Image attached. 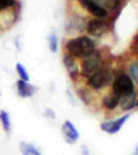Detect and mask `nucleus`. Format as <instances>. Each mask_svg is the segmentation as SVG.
<instances>
[{
  "instance_id": "f257e3e1",
  "label": "nucleus",
  "mask_w": 138,
  "mask_h": 155,
  "mask_svg": "<svg viewBox=\"0 0 138 155\" xmlns=\"http://www.w3.org/2000/svg\"><path fill=\"white\" fill-rule=\"evenodd\" d=\"M68 54L76 58H84L95 51V44L90 37H77L72 38L66 43Z\"/></svg>"
},
{
  "instance_id": "f03ea898",
  "label": "nucleus",
  "mask_w": 138,
  "mask_h": 155,
  "mask_svg": "<svg viewBox=\"0 0 138 155\" xmlns=\"http://www.w3.org/2000/svg\"><path fill=\"white\" fill-rule=\"evenodd\" d=\"M113 92L119 97L126 96V95L134 94V84L133 80L127 74H120L113 82Z\"/></svg>"
},
{
  "instance_id": "7ed1b4c3",
  "label": "nucleus",
  "mask_w": 138,
  "mask_h": 155,
  "mask_svg": "<svg viewBox=\"0 0 138 155\" xmlns=\"http://www.w3.org/2000/svg\"><path fill=\"white\" fill-rule=\"evenodd\" d=\"M100 62H101V56L97 51L91 52L90 55L83 58V63H82V73L84 76H91L93 73L98 70L100 68Z\"/></svg>"
},
{
  "instance_id": "20e7f679",
  "label": "nucleus",
  "mask_w": 138,
  "mask_h": 155,
  "mask_svg": "<svg viewBox=\"0 0 138 155\" xmlns=\"http://www.w3.org/2000/svg\"><path fill=\"white\" fill-rule=\"evenodd\" d=\"M109 81V74L105 70H97L95 73H93L91 76H88V87L94 88V89H101L102 87H105Z\"/></svg>"
},
{
  "instance_id": "39448f33",
  "label": "nucleus",
  "mask_w": 138,
  "mask_h": 155,
  "mask_svg": "<svg viewBox=\"0 0 138 155\" xmlns=\"http://www.w3.org/2000/svg\"><path fill=\"white\" fill-rule=\"evenodd\" d=\"M129 118H130V114H127V115H123V117L118 118V120L109 121V122H102L101 124V129H102L104 132H106V133H109V135H113V133L120 130L123 124L126 122Z\"/></svg>"
},
{
  "instance_id": "423d86ee",
  "label": "nucleus",
  "mask_w": 138,
  "mask_h": 155,
  "mask_svg": "<svg viewBox=\"0 0 138 155\" xmlns=\"http://www.w3.org/2000/svg\"><path fill=\"white\" fill-rule=\"evenodd\" d=\"M106 29H108V24H106L105 21L101 19V18L91 19L87 24V32L91 36H97V37L98 36H102Z\"/></svg>"
},
{
  "instance_id": "0eeeda50",
  "label": "nucleus",
  "mask_w": 138,
  "mask_h": 155,
  "mask_svg": "<svg viewBox=\"0 0 138 155\" xmlns=\"http://www.w3.org/2000/svg\"><path fill=\"white\" fill-rule=\"evenodd\" d=\"M62 133H64V137L66 140V143L72 144L79 139V132L75 128V125L71 121H65L64 125H62Z\"/></svg>"
},
{
  "instance_id": "6e6552de",
  "label": "nucleus",
  "mask_w": 138,
  "mask_h": 155,
  "mask_svg": "<svg viewBox=\"0 0 138 155\" xmlns=\"http://www.w3.org/2000/svg\"><path fill=\"white\" fill-rule=\"evenodd\" d=\"M79 3H80V6L84 7L90 14H93L97 18H105L106 15H108L106 10L101 8L100 6H97V4H95L94 2H91V0H79Z\"/></svg>"
},
{
  "instance_id": "1a4fd4ad",
  "label": "nucleus",
  "mask_w": 138,
  "mask_h": 155,
  "mask_svg": "<svg viewBox=\"0 0 138 155\" xmlns=\"http://www.w3.org/2000/svg\"><path fill=\"white\" fill-rule=\"evenodd\" d=\"M17 89H18V95L22 97L33 96V95L36 94V91H37V88H36L35 85H30V84H28L27 81H22V80H19V81L17 82Z\"/></svg>"
},
{
  "instance_id": "9d476101",
  "label": "nucleus",
  "mask_w": 138,
  "mask_h": 155,
  "mask_svg": "<svg viewBox=\"0 0 138 155\" xmlns=\"http://www.w3.org/2000/svg\"><path fill=\"white\" fill-rule=\"evenodd\" d=\"M119 103H120V107L123 111H129L131 110L133 107L137 106V96L135 94H130V95H126V96H122L119 99Z\"/></svg>"
},
{
  "instance_id": "9b49d317",
  "label": "nucleus",
  "mask_w": 138,
  "mask_h": 155,
  "mask_svg": "<svg viewBox=\"0 0 138 155\" xmlns=\"http://www.w3.org/2000/svg\"><path fill=\"white\" fill-rule=\"evenodd\" d=\"M64 63H65V66H66L68 71H69L71 74H76L77 73V64H76V62H75V59H73V56L72 55L66 54V55L64 56Z\"/></svg>"
},
{
  "instance_id": "f8f14e48",
  "label": "nucleus",
  "mask_w": 138,
  "mask_h": 155,
  "mask_svg": "<svg viewBox=\"0 0 138 155\" xmlns=\"http://www.w3.org/2000/svg\"><path fill=\"white\" fill-rule=\"evenodd\" d=\"M19 150H21V152H22V155H41L40 151H39L35 146H32V144H29V143H21Z\"/></svg>"
},
{
  "instance_id": "ddd939ff",
  "label": "nucleus",
  "mask_w": 138,
  "mask_h": 155,
  "mask_svg": "<svg viewBox=\"0 0 138 155\" xmlns=\"http://www.w3.org/2000/svg\"><path fill=\"white\" fill-rule=\"evenodd\" d=\"M119 99H120V97H119L118 95H109V96L104 97L102 104H104V107L108 108V110H113V108L119 104Z\"/></svg>"
},
{
  "instance_id": "4468645a",
  "label": "nucleus",
  "mask_w": 138,
  "mask_h": 155,
  "mask_svg": "<svg viewBox=\"0 0 138 155\" xmlns=\"http://www.w3.org/2000/svg\"><path fill=\"white\" fill-rule=\"evenodd\" d=\"M91 2H94L97 6H100L101 8L104 10H115L116 6H118V0H91Z\"/></svg>"
},
{
  "instance_id": "2eb2a0df",
  "label": "nucleus",
  "mask_w": 138,
  "mask_h": 155,
  "mask_svg": "<svg viewBox=\"0 0 138 155\" xmlns=\"http://www.w3.org/2000/svg\"><path fill=\"white\" fill-rule=\"evenodd\" d=\"M0 121H2V124H3V128L6 129L7 132L11 130V124H10V117H9V114H7L6 111H2V113H0Z\"/></svg>"
},
{
  "instance_id": "dca6fc26",
  "label": "nucleus",
  "mask_w": 138,
  "mask_h": 155,
  "mask_svg": "<svg viewBox=\"0 0 138 155\" xmlns=\"http://www.w3.org/2000/svg\"><path fill=\"white\" fill-rule=\"evenodd\" d=\"M15 69H17V73L18 76H19V78L22 80V81H29V74L27 73V70H25V68L22 66L21 63H17V66H15Z\"/></svg>"
},
{
  "instance_id": "f3484780",
  "label": "nucleus",
  "mask_w": 138,
  "mask_h": 155,
  "mask_svg": "<svg viewBox=\"0 0 138 155\" xmlns=\"http://www.w3.org/2000/svg\"><path fill=\"white\" fill-rule=\"evenodd\" d=\"M48 44H50L51 52H57V51H58V40H57V35L51 33L50 37H48Z\"/></svg>"
},
{
  "instance_id": "a211bd4d",
  "label": "nucleus",
  "mask_w": 138,
  "mask_h": 155,
  "mask_svg": "<svg viewBox=\"0 0 138 155\" xmlns=\"http://www.w3.org/2000/svg\"><path fill=\"white\" fill-rule=\"evenodd\" d=\"M129 71H130V78H134L135 81L138 82V61L137 62H133L131 64H130V68H129Z\"/></svg>"
},
{
  "instance_id": "6ab92c4d",
  "label": "nucleus",
  "mask_w": 138,
  "mask_h": 155,
  "mask_svg": "<svg viewBox=\"0 0 138 155\" xmlns=\"http://www.w3.org/2000/svg\"><path fill=\"white\" fill-rule=\"evenodd\" d=\"M15 4V0H0V10L9 8Z\"/></svg>"
},
{
  "instance_id": "aec40b11",
  "label": "nucleus",
  "mask_w": 138,
  "mask_h": 155,
  "mask_svg": "<svg viewBox=\"0 0 138 155\" xmlns=\"http://www.w3.org/2000/svg\"><path fill=\"white\" fill-rule=\"evenodd\" d=\"M135 154H137V155H138V146H137V147H135Z\"/></svg>"
},
{
  "instance_id": "412c9836",
  "label": "nucleus",
  "mask_w": 138,
  "mask_h": 155,
  "mask_svg": "<svg viewBox=\"0 0 138 155\" xmlns=\"http://www.w3.org/2000/svg\"><path fill=\"white\" fill-rule=\"evenodd\" d=\"M137 104H138V102H137Z\"/></svg>"
}]
</instances>
